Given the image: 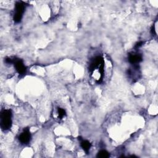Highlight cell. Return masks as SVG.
<instances>
[{
    "mask_svg": "<svg viewBox=\"0 0 158 158\" xmlns=\"http://www.w3.org/2000/svg\"><path fill=\"white\" fill-rule=\"evenodd\" d=\"M104 60L102 56L95 57L89 65V71L95 81L99 83L102 82L104 75Z\"/></svg>",
    "mask_w": 158,
    "mask_h": 158,
    "instance_id": "1",
    "label": "cell"
},
{
    "mask_svg": "<svg viewBox=\"0 0 158 158\" xmlns=\"http://www.w3.org/2000/svg\"><path fill=\"white\" fill-rule=\"evenodd\" d=\"M0 126L3 131L8 130L12 125V112L9 109H4L1 111L0 116Z\"/></svg>",
    "mask_w": 158,
    "mask_h": 158,
    "instance_id": "2",
    "label": "cell"
},
{
    "mask_svg": "<svg viewBox=\"0 0 158 158\" xmlns=\"http://www.w3.org/2000/svg\"><path fill=\"white\" fill-rule=\"evenodd\" d=\"M25 9V3L23 1H18L15 5V12L13 19L15 23H19L23 17V14Z\"/></svg>",
    "mask_w": 158,
    "mask_h": 158,
    "instance_id": "3",
    "label": "cell"
},
{
    "mask_svg": "<svg viewBox=\"0 0 158 158\" xmlns=\"http://www.w3.org/2000/svg\"><path fill=\"white\" fill-rule=\"evenodd\" d=\"M16 71L20 75H24L27 72V67L23 64L22 60L20 59H14L13 62Z\"/></svg>",
    "mask_w": 158,
    "mask_h": 158,
    "instance_id": "4",
    "label": "cell"
},
{
    "mask_svg": "<svg viewBox=\"0 0 158 158\" xmlns=\"http://www.w3.org/2000/svg\"><path fill=\"white\" fill-rule=\"evenodd\" d=\"M31 139V133L28 128H24L23 131L19 136V140L22 144H27Z\"/></svg>",
    "mask_w": 158,
    "mask_h": 158,
    "instance_id": "5",
    "label": "cell"
},
{
    "mask_svg": "<svg viewBox=\"0 0 158 158\" xmlns=\"http://www.w3.org/2000/svg\"><path fill=\"white\" fill-rule=\"evenodd\" d=\"M128 61L130 64L136 65L141 61H142V56L137 53L130 54L128 56Z\"/></svg>",
    "mask_w": 158,
    "mask_h": 158,
    "instance_id": "6",
    "label": "cell"
},
{
    "mask_svg": "<svg viewBox=\"0 0 158 158\" xmlns=\"http://www.w3.org/2000/svg\"><path fill=\"white\" fill-rule=\"evenodd\" d=\"M78 139L80 140V145L82 149L84 150V151L86 153H89V151L90 148L91 147V144L90 143L89 141L87 140H84V139H81V138L78 137Z\"/></svg>",
    "mask_w": 158,
    "mask_h": 158,
    "instance_id": "7",
    "label": "cell"
},
{
    "mask_svg": "<svg viewBox=\"0 0 158 158\" xmlns=\"http://www.w3.org/2000/svg\"><path fill=\"white\" fill-rule=\"evenodd\" d=\"M109 156H110L109 153L106 150H101L100 151L98 152L97 154V157L100 158H107V157H109Z\"/></svg>",
    "mask_w": 158,
    "mask_h": 158,
    "instance_id": "8",
    "label": "cell"
},
{
    "mask_svg": "<svg viewBox=\"0 0 158 158\" xmlns=\"http://www.w3.org/2000/svg\"><path fill=\"white\" fill-rule=\"evenodd\" d=\"M57 113H58V117L60 119L62 118L65 115H66V112L65 110L60 107H58L57 109Z\"/></svg>",
    "mask_w": 158,
    "mask_h": 158,
    "instance_id": "9",
    "label": "cell"
},
{
    "mask_svg": "<svg viewBox=\"0 0 158 158\" xmlns=\"http://www.w3.org/2000/svg\"><path fill=\"white\" fill-rule=\"evenodd\" d=\"M143 43V42H142V41H141V42H139V43H138L136 45H135V48H139V47H140L141 45H142V44Z\"/></svg>",
    "mask_w": 158,
    "mask_h": 158,
    "instance_id": "10",
    "label": "cell"
}]
</instances>
